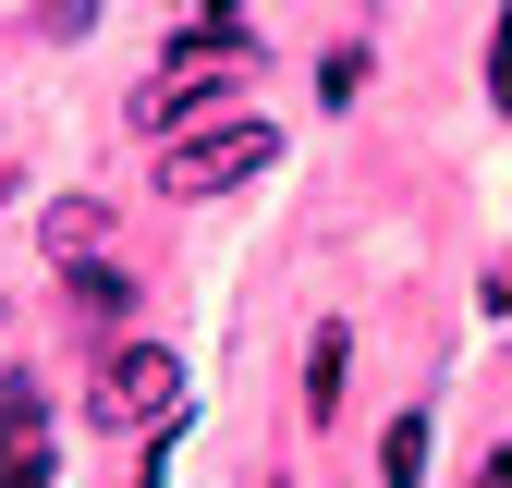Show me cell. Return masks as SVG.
<instances>
[{"instance_id":"1","label":"cell","mask_w":512,"mask_h":488,"mask_svg":"<svg viewBox=\"0 0 512 488\" xmlns=\"http://www.w3.org/2000/svg\"><path fill=\"white\" fill-rule=\"evenodd\" d=\"M86 415L98 427H171L183 415V354L171 342H110L98 379H86Z\"/></svg>"},{"instance_id":"2","label":"cell","mask_w":512,"mask_h":488,"mask_svg":"<svg viewBox=\"0 0 512 488\" xmlns=\"http://www.w3.org/2000/svg\"><path fill=\"white\" fill-rule=\"evenodd\" d=\"M269 159H281L269 122H196V135L159 159V183H171V196H232V183H256Z\"/></svg>"},{"instance_id":"3","label":"cell","mask_w":512,"mask_h":488,"mask_svg":"<svg viewBox=\"0 0 512 488\" xmlns=\"http://www.w3.org/2000/svg\"><path fill=\"white\" fill-rule=\"evenodd\" d=\"M37 232H49V257H61V269H86V257H98V232H110V196H61Z\"/></svg>"},{"instance_id":"4","label":"cell","mask_w":512,"mask_h":488,"mask_svg":"<svg viewBox=\"0 0 512 488\" xmlns=\"http://www.w3.org/2000/svg\"><path fill=\"white\" fill-rule=\"evenodd\" d=\"M342 366H354V330H317V342H305V415L342 403Z\"/></svg>"},{"instance_id":"5","label":"cell","mask_w":512,"mask_h":488,"mask_svg":"<svg viewBox=\"0 0 512 488\" xmlns=\"http://www.w3.org/2000/svg\"><path fill=\"white\" fill-rule=\"evenodd\" d=\"M378 488H427V415H391V440H378Z\"/></svg>"},{"instance_id":"6","label":"cell","mask_w":512,"mask_h":488,"mask_svg":"<svg viewBox=\"0 0 512 488\" xmlns=\"http://www.w3.org/2000/svg\"><path fill=\"white\" fill-rule=\"evenodd\" d=\"M74 305H86V318H122V305H135V281H122V269H98V257H86V269H74Z\"/></svg>"},{"instance_id":"7","label":"cell","mask_w":512,"mask_h":488,"mask_svg":"<svg viewBox=\"0 0 512 488\" xmlns=\"http://www.w3.org/2000/svg\"><path fill=\"white\" fill-rule=\"evenodd\" d=\"M488 98H500V122H512V0H500V25H488Z\"/></svg>"},{"instance_id":"8","label":"cell","mask_w":512,"mask_h":488,"mask_svg":"<svg viewBox=\"0 0 512 488\" xmlns=\"http://www.w3.org/2000/svg\"><path fill=\"white\" fill-rule=\"evenodd\" d=\"M49 464H61V452H49V440H25V452H13V476H0V488H49Z\"/></svg>"},{"instance_id":"9","label":"cell","mask_w":512,"mask_h":488,"mask_svg":"<svg viewBox=\"0 0 512 488\" xmlns=\"http://www.w3.org/2000/svg\"><path fill=\"white\" fill-rule=\"evenodd\" d=\"M86 13H98V0H37V25H49V37H86Z\"/></svg>"},{"instance_id":"10","label":"cell","mask_w":512,"mask_h":488,"mask_svg":"<svg viewBox=\"0 0 512 488\" xmlns=\"http://www.w3.org/2000/svg\"><path fill=\"white\" fill-rule=\"evenodd\" d=\"M488 488H512V440H500V452H488Z\"/></svg>"}]
</instances>
